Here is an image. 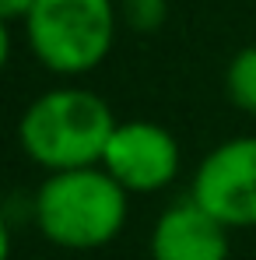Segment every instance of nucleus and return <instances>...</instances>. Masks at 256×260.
Masks as SVG:
<instances>
[{"mask_svg":"<svg viewBox=\"0 0 256 260\" xmlns=\"http://www.w3.org/2000/svg\"><path fill=\"white\" fill-rule=\"evenodd\" d=\"M116 0H35L25 18L32 56L60 78L98 71L116 46Z\"/></svg>","mask_w":256,"mask_h":260,"instance_id":"nucleus-3","label":"nucleus"},{"mask_svg":"<svg viewBox=\"0 0 256 260\" xmlns=\"http://www.w3.org/2000/svg\"><path fill=\"white\" fill-rule=\"evenodd\" d=\"M130 215V193L102 166L49 173L32 197V218L60 250H102L109 246Z\"/></svg>","mask_w":256,"mask_h":260,"instance_id":"nucleus-2","label":"nucleus"},{"mask_svg":"<svg viewBox=\"0 0 256 260\" xmlns=\"http://www.w3.org/2000/svg\"><path fill=\"white\" fill-rule=\"evenodd\" d=\"M190 201H197L228 232L256 229V134L214 144L193 169Z\"/></svg>","mask_w":256,"mask_h":260,"instance_id":"nucleus-4","label":"nucleus"},{"mask_svg":"<svg viewBox=\"0 0 256 260\" xmlns=\"http://www.w3.org/2000/svg\"><path fill=\"white\" fill-rule=\"evenodd\" d=\"M35 7V0H0V21H21L25 25V18H28V11Z\"/></svg>","mask_w":256,"mask_h":260,"instance_id":"nucleus-9","label":"nucleus"},{"mask_svg":"<svg viewBox=\"0 0 256 260\" xmlns=\"http://www.w3.org/2000/svg\"><path fill=\"white\" fill-rule=\"evenodd\" d=\"M7 60H11V25L0 21V71L7 67Z\"/></svg>","mask_w":256,"mask_h":260,"instance_id":"nucleus-10","label":"nucleus"},{"mask_svg":"<svg viewBox=\"0 0 256 260\" xmlns=\"http://www.w3.org/2000/svg\"><path fill=\"white\" fill-rule=\"evenodd\" d=\"M116 123L113 106L98 91L49 88L25 106L18 120V144L39 169H46V176L88 169L102 162Z\"/></svg>","mask_w":256,"mask_h":260,"instance_id":"nucleus-1","label":"nucleus"},{"mask_svg":"<svg viewBox=\"0 0 256 260\" xmlns=\"http://www.w3.org/2000/svg\"><path fill=\"white\" fill-rule=\"evenodd\" d=\"M120 28H130L137 36H155L169 21V0H116Z\"/></svg>","mask_w":256,"mask_h":260,"instance_id":"nucleus-8","label":"nucleus"},{"mask_svg":"<svg viewBox=\"0 0 256 260\" xmlns=\"http://www.w3.org/2000/svg\"><path fill=\"white\" fill-rule=\"evenodd\" d=\"M0 260H11V225L0 211Z\"/></svg>","mask_w":256,"mask_h":260,"instance_id":"nucleus-11","label":"nucleus"},{"mask_svg":"<svg viewBox=\"0 0 256 260\" xmlns=\"http://www.w3.org/2000/svg\"><path fill=\"white\" fill-rule=\"evenodd\" d=\"M225 91L235 109L256 116V43L242 46L232 56L228 71H225Z\"/></svg>","mask_w":256,"mask_h":260,"instance_id":"nucleus-7","label":"nucleus"},{"mask_svg":"<svg viewBox=\"0 0 256 260\" xmlns=\"http://www.w3.org/2000/svg\"><path fill=\"white\" fill-rule=\"evenodd\" d=\"M151 260H228L232 239L228 229L211 218L197 201H175L155 218L148 236Z\"/></svg>","mask_w":256,"mask_h":260,"instance_id":"nucleus-6","label":"nucleus"},{"mask_svg":"<svg viewBox=\"0 0 256 260\" xmlns=\"http://www.w3.org/2000/svg\"><path fill=\"white\" fill-rule=\"evenodd\" d=\"M98 166L127 193H158L175 183L182 151L169 127L155 120H120Z\"/></svg>","mask_w":256,"mask_h":260,"instance_id":"nucleus-5","label":"nucleus"}]
</instances>
